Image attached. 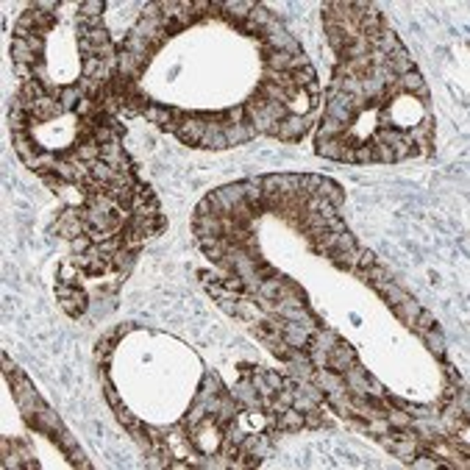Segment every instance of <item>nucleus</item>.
I'll use <instances>...</instances> for the list:
<instances>
[{
  "label": "nucleus",
  "instance_id": "1",
  "mask_svg": "<svg viewBox=\"0 0 470 470\" xmlns=\"http://www.w3.org/2000/svg\"><path fill=\"white\" fill-rule=\"evenodd\" d=\"M312 126H314V112H309V114H287L281 123H275L267 131V137L281 139V142H301L312 131Z\"/></svg>",
  "mask_w": 470,
  "mask_h": 470
},
{
  "label": "nucleus",
  "instance_id": "2",
  "mask_svg": "<svg viewBox=\"0 0 470 470\" xmlns=\"http://www.w3.org/2000/svg\"><path fill=\"white\" fill-rule=\"evenodd\" d=\"M56 298H59L61 309L73 320H78L86 312V306H89V295H86V289L81 284H64V281H59L56 284Z\"/></svg>",
  "mask_w": 470,
  "mask_h": 470
},
{
  "label": "nucleus",
  "instance_id": "3",
  "mask_svg": "<svg viewBox=\"0 0 470 470\" xmlns=\"http://www.w3.org/2000/svg\"><path fill=\"white\" fill-rule=\"evenodd\" d=\"M354 365H359L356 348H354L351 342L340 340L337 345H331V348H328V354H326V365H323V367H328V370H334V373H345V370H351Z\"/></svg>",
  "mask_w": 470,
  "mask_h": 470
},
{
  "label": "nucleus",
  "instance_id": "4",
  "mask_svg": "<svg viewBox=\"0 0 470 470\" xmlns=\"http://www.w3.org/2000/svg\"><path fill=\"white\" fill-rule=\"evenodd\" d=\"M204 131H206V120L201 117V112H187V117L181 120V126H179V131H176V137H179L184 145L198 148V145H201Z\"/></svg>",
  "mask_w": 470,
  "mask_h": 470
},
{
  "label": "nucleus",
  "instance_id": "5",
  "mask_svg": "<svg viewBox=\"0 0 470 470\" xmlns=\"http://www.w3.org/2000/svg\"><path fill=\"white\" fill-rule=\"evenodd\" d=\"M103 3H98V0H86V3H81L78 6V14H75V28H78V33H86V31H92V28H100L103 25Z\"/></svg>",
  "mask_w": 470,
  "mask_h": 470
},
{
  "label": "nucleus",
  "instance_id": "6",
  "mask_svg": "<svg viewBox=\"0 0 470 470\" xmlns=\"http://www.w3.org/2000/svg\"><path fill=\"white\" fill-rule=\"evenodd\" d=\"M273 415H275V412H273ZM275 429H278V434H295V432L306 429V423H303V412H298L295 407H289V409L278 412V415H275Z\"/></svg>",
  "mask_w": 470,
  "mask_h": 470
},
{
  "label": "nucleus",
  "instance_id": "7",
  "mask_svg": "<svg viewBox=\"0 0 470 470\" xmlns=\"http://www.w3.org/2000/svg\"><path fill=\"white\" fill-rule=\"evenodd\" d=\"M223 134H226V142H229V148H232V145L250 142L259 131L250 126V120H245V123H226V126H223Z\"/></svg>",
  "mask_w": 470,
  "mask_h": 470
},
{
  "label": "nucleus",
  "instance_id": "8",
  "mask_svg": "<svg viewBox=\"0 0 470 470\" xmlns=\"http://www.w3.org/2000/svg\"><path fill=\"white\" fill-rule=\"evenodd\" d=\"M198 148H209V151H223V148H229L226 134H223V126H218V123H206V131H204V137H201V145H198Z\"/></svg>",
  "mask_w": 470,
  "mask_h": 470
},
{
  "label": "nucleus",
  "instance_id": "9",
  "mask_svg": "<svg viewBox=\"0 0 470 470\" xmlns=\"http://www.w3.org/2000/svg\"><path fill=\"white\" fill-rule=\"evenodd\" d=\"M390 309H393V314H395V317H398L404 326H409V328H412V323H415V317L420 314V309H423V306H420V303H418V301L409 295L407 301H401V303H393Z\"/></svg>",
  "mask_w": 470,
  "mask_h": 470
},
{
  "label": "nucleus",
  "instance_id": "10",
  "mask_svg": "<svg viewBox=\"0 0 470 470\" xmlns=\"http://www.w3.org/2000/svg\"><path fill=\"white\" fill-rule=\"evenodd\" d=\"M137 256H139V248H120L114 256H112V267L117 270V273H123V275H128L131 270H134V261H137Z\"/></svg>",
  "mask_w": 470,
  "mask_h": 470
},
{
  "label": "nucleus",
  "instance_id": "11",
  "mask_svg": "<svg viewBox=\"0 0 470 470\" xmlns=\"http://www.w3.org/2000/svg\"><path fill=\"white\" fill-rule=\"evenodd\" d=\"M11 59H14V64H39V61H45V59H39L31 47H28V42L25 39H11Z\"/></svg>",
  "mask_w": 470,
  "mask_h": 470
},
{
  "label": "nucleus",
  "instance_id": "12",
  "mask_svg": "<svg viewBox=\"0 0 470 470\" xmlns=\"http://www.w3.org/2000/svg\"><path fill=\"white\" fill-rule=\"evenodd\" d=\"M423 342H426V348L443 362L446 359V340H443V331H440V326H434V328H429L423 337H420Z\"/></svg>",
  "mask_w": 470,
  "mask_h": 470
},
{
  "label": "nucleus",
  "instance_id": "13",
  "mask_svg": "<svg viewBox=\"0 0 470 470\" xmlns=\"http://www.w3.org/2000/svg\"><path fill=\"white\" fill-rule=\"evenodd\" d=\"M114 412H117V420H120V423H123V426H126V429H128V432H131V429H134V426H139V423H142V420H139V418H137V415H131V412H128V409H126V407H123V404H120V407H117V409H114Z\"/></svg>",
  "mask_w": 470,
  "mask_h": 470
},
{
  "label": "nucleus",
  "instance_id": "14",
  "mask_svg": "<svg viewBox=\"0 0 470 470\" xmlns=\"http://www.w3.org/2000/svg\"><path fill=\"white\" fill-rule=\"evenodd\" d=\"M373 264H379V261H376V253H373V250H367V248H362V250H359L356 270H367V267H373Z\"/></svg>",
  "mask_w": 470,
  "mask_h": 470
}]
</instances>
